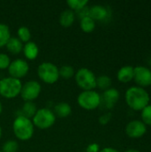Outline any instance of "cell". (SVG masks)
<instances>
[{"label": "cell", "instance_id": "1", "mask_svg": "<svg viewBox=\"0 0 151 152\" xmlns=\"http://www.w3.org/2000/svg\"><path fill=\"white\" fill-rule=\"evenodd\" d=\"M125 102L133 110H142L150 104V97L149 93L140 86H132L125 92Z\"/></svg>", "mask_w": 151, "mask_h": 152}, {"label": "cell", "instance_id": "2", "mask_svg": "<svg viewBox=\"0 0 151 152\" xmlns=\"http://www.w3.org/2000/svg\"><path fill=\"white\" fill-rule=\"evenodd\" d=\"M34 125L31 119L19 115L12 123V131L15 137L20 141H28L34 134Z\"/></svg>", "mask_w": 151, "mask_h": 152}, {"label": "cell", "instance_id": "3", "mask_svg": "<svg viewBox=\"0 0 151 152\" xmlns=\"http://www.w3.org/2000/svg\"><path fill=\"white\" fill-rule=\"evenodd\" d=\"M22 83L20 79L6 77L0 80V95L5 99H13L20 94Z\"/></svg>", "mask_w": 151, "mask_h": 152}, {"label": "cell", "instance_id": "4", "mask_svg": "<svg viewBox=\"0 0 151 152\" xmlns=\"http://www.w3.org/2000/svg\"><path fill=\"white\" fill-rule=\"evenodd\" d=\"M56 121V116L53 110L47 108H42L37 110L35 116L32 118L34 126L41 130H46L51 128Z\"/></svg>", "mask_w": 151, "mask_h": 152}, {"label": "cell", "instance_id": "5", "mask_svg": "<svg viewBox=\"0 0 151 152\" xmlns=\"http://www.w3.org/2000/svg\"><path fill=\"white\" fill-rule=\"evenodd\" d=\"M96 78L94 73L87 68H81L75 73L76 83L83 91L93 90L96 87Z\"/></svg>", "mask_w": 151, "mask_h": 152}, {"label": "cell", "instance_id": "6", "mask_svg": "<svg viewBox=\"0 0 151 152\" xmlns=\"http://www.w3.org/2000/svg\"><path fill=\"white\" fill-rule=\"evenodd\" d=\"M77 100L79 107L85 110H93L101 106V95L94 90L82 91Z\"/></svg>", "mask_w": 151, "mask_h": 152}, {"label": "cell", "instance_id": "7", "mask_svg": "<svg viewBox=\"0 0 151 152\" xmlns=\"http://www.w3.org/2000/svg\"><path fill=\"white\" fill-rule=\"evenodd\" d=\"M37 76L45 84H54L60 78L59 68L52 62H43L37 68Z\"/></svg>", "mask_w": 151, "mask_h": 152}, {"label": "cell", "instance_id": "8", "mask_svg": "<svg viewBox=\"0 0 151 152\" xmlns=\"http://www.w3.org/2000/svg\"><path fill=\"white\" fill-rule=\"evenodd\" d=\"M41 90V85L37 81L30 80L22 85L20 95L24 102H34L40 95Z\"/></svg>", "mask_w": 151, "mask_h": 152}, {"label": "cell", "instance_id": "9", "mask_svg": "<svg viewBox=\"0 0 151 152\" xmlns=\"http://www.w3.org/2000/svg\"><path fill=\"white\" fill-rule=\"evenodd\" d=\"M7 69L10 74V77L20 80V78L24 77L28 74L29 70V66L25 60L16 59L11 61Z\"/></svg>", "mask_w": 151, "mask_h": 152}, {"label": "cell", "instance_id": "10", "mask_svg": "<svg viewBox=\"0 0 151 152\" xmlns=\"http://www.w3.org/2000/svg\"><path fill=\"white\" fill-rule=\"evenodd\" d=\"M133 79L135 83L142 88L151 86V70L144 66L134 67Z\"/></svg>", "mask_w": 151, "mask_h": 152}, {"label": "cell", "instance_id": "11", "mask_svg": "<svg viewBox=\"0 0 151 152\" xmlns=\"http://www.w3.org/2000/svg\"><path fill=\"white\" fill-rule=\"evenodd\" d=\"M147 133V126L141 120L130 121L125 126V134L128 137L138 139Z\"/></svg>", "mask_w": 151, "mask_h": 152}, {"label": "cell", "instance_id": "12", "mask_svg": "<svg viewBox=\"0 0 151 152\" xmlns=\"http://www.w3.org/2000/svg\"><path fill=\"white\" fill-rule=\"evenodd\" d=\"M119 91L116 88H109L104 91L102 95H101V105L105 107V109H112L119 100Z\"/></svg>", "mask_w": 151, "mask_h": 152}, {"label": "cell", "instance_id": "13", "mask_svg": "<svg viewBox=\"0 0 151 152\" xmlns=\"http://www.w3.org/2000/svg\"><path fill=\"white\" fill-rule=\"evenodd\" d=\"M89 17L94 21H106L109 19L110 12L107 7L101 4H95L89 7Z\"/></svg>", "mask_w": 151, "mask_h": 152}, {"label": "cell", "instance_id": "14", "mask_svg": "<svg viewBox=\"0 0 151 152\" xmlns=\"http://www.w3.org/2000/svg\"><path fill=\"white\" fill-rule=\"evenodd\" d=\"M23 54L26 57V59L29 61H34L35 59L37 58L38 53H39V49L37 45L35 42L29 41L23 45V49H22Z\"/></svg>", "mask_w": 151, "mask_h": 152}, {"label": "cell", "instance_id": "15", "mask_svg": "<svg viewBox=\"0 0 151 152\" xmlns=\"http://www.w3.org/2000/svg\"><path fill=\"white\" fill-rule=\"evenodd\" d=\"M134 76V67L127 65L122 67L117 74V79L122 83H128L133 79Z\"/></svg>", "mask_w": 151, "mask_h": 152}, {"label": "cell", "instance_id": "16", "mask_svg": "<svg viewBox=\"0 0 151 152\" xmlns=\"http://www.w3.org/2000/svg\"><path fill=\"white\" fill-rule=\"evenodd\" d=\"M75 20H76L75 12L70 9H69V10H64L61 13L59 18V22L63 28H69L70 26H72Z\"/></svg>", "mask_w": 151, "mask_h": 152}, {"label": "cell", "instance_id": "17", "mask_svg": "<svg viewBox=\"0 0 151 152\" xmlns=\"http://www.w3.org/2000/svg\"><path fill=\"white\" fill-rule=\"evenodd\" d=\"M5 46H6L8 52H10L11 53H12V54H19L20 53L22 52L23 43L18 37H11V38L7 42Z\"/></svg>", "mask_w": 151, "mask_h": 152}, {"label": "cell", "instance_id": "18", "mask_svg": "<svg viewBox=\"0 0 151 152\" xmlns=\"http://www.w3.org/2000/svg\"><path fill=\"white\" fill-rule=\"evenodd\" d=\"M72 112V108L68 102H60L54 107L53 113L59 118H67Z\"/></svg>", "mask_w": 151, "mask_h": 152}, {"label": "cell", "instance_id": "19", "mask_svg": "<svg viewBox=\"0 0 151 152\" xmlns=\"http://www.w3.org/2000/svg\"><path fill=\"white\" fill-rule=\"evenodd\" d=\"M36 111H37L36 105L33 102H25L21 109V112H22L21 115L31 119L35 116Z\"/></svg>", "mask_w": 151, "mask_h": 152}, {"label": "cell", "instance_id": "20", "mask_svg": "<svg viewBox=\"0 0 151 152\" xmlns=\"http://www.w3.org/2000/svg\"><path fill=\"white\" fill-rule=\"evenodd\" d=\"M11 38V31L9 27L4 23H0V48L6 45Z\"/></svg>", "mask_w": 151, "mask_h": 152}, {"label": "cell", "instance_id": "21", "mask_svg": "<svg viewBox=\"0 0 151 152\" xmlns=\"http://www.w3.org/2000/svg\"><path fill=\"white\" fill-rule=\"evenodd\" d=\"M95 21L89 16L80 20V28L85 33H91L95 28Z\"/></svg>", "mask_w": 151, "mask_h": 152}, {"label": "cell", "instance_id": "22", "mask_svg": "<svg viewBox=\"0 0 151 152\" xmlns=\"http://www.w3.org/2000/svg\"><path fill=\"white\" fill-rule=\"evenodd\" d=\"M111 84H112L111 78L107 75H101L96 78V87L101 90L104 91L108 90L109 88H110Z\"/></svg>", "mask_w": 151, "mask_h": 152}, {"label": "cell", "instance_id": "23", "mask_svg": "<svg viewBox=\"0 0 151 152\" xmlns=\"http://www.w3.org/2000/svg\"><path fill=\"white\" fill-rule=\"evenodd\" d=\"M75 69L72 66L69 65H63L59 69V75L60 77H62L63 79L69 80L72 77L75 76Z\"/></svg>", "mask_w": 151, "mask_h": 152}, {"label": "cell", "instance_id": "24", "mask_svg": "<svg viewBox=\"0 0 151 152\" xmlns=\"http://www.w3.org/2000/svg\"><path fill=\"white\" fill-rule=\"evenodd\" d=\"M17 35H18V38L22 42V43H28L30 41L31 38V32L29 30V28L26 26H21L18 28L17 31Z\"/></svg>", "mask_w": 151, "mask_h": 152}, {"label": "cell", "instance_id": "25", "mask_svg": "<svg viewBox=\"0 0 151 152\" xmlns=\"http://www.w3.org/2000/svg\"><path fill=\"white\" fill-rule=\"evenodd\" d=\"M67 4L69 5V7L70 8L71 11L77 12V11L87 6L88 1L87 0H68Z\"/></svg>", "mask_w": 151, "mask_h": 152}, {"label": "cell", "instance_id": "26", "mask_svg": "<svg viewBox=\"0 0 151 152\" xmlns=\"http://www.w3.org/2000/svg\"><path fill=\"white\" fill-rule=\"evenodd\" d=\"M19 150V144L15 140L6 141L2 147V152H17Z\"/></svg>", "mask_w": 151, "mask_h": 152}, {"label": "cell", "instance_id": "27", "mask_svg": "<svg viewBox=\"0 0 151 152\" xmlns=\"http://www.w3.org/2000/svg\"><path fill=\"white\" fill-rule=\"evenodd\" d=\"M142 119L146 126H151V104L142 110Z\"/></svg>", "mask_w": 151, "mask_h": 152}, {"label": "cell", "instance_id": "28", "mask_svg": "<svg viewBox=\"0 0 151 152\" xmlns=\"http://www.w3.org/2000/svg\"><path fill=\"white\" fill-rule=\"evenodd\" d=\"M11 63V60L6 53H0V69H8Z\"/></svg>", "mask_w": 151, "mask_h": 152}, {"label": "cell", "instance_id": "29", "mask_svg": "<svg viewBox=\"0 0 151 152\" xmlns=\"http://www.w3.org/2000/svg\"><path fill=\"white\" fill-rule=\"evenodd\" d=\"M75 12L76 16H77L81 20V19H83L85 17L89 16V7L85 6V7H84V8H82V9L77 11V12Z\"/></svg>", "mask_w": 151, "mask_h": 152}, {"label": "cell", "instance_id": "30", "mask_svg": "<svg viewBox=\"0 0 151 152\" xmlns=\"http://www.w3.org/2000/svg\"><path fill=\"white\" fill-rule=\"evenodd\" d=\"M111 118H112L111 113H109V112L105 113V114L101 115V116L99 118V123H100L101 125H102V126H105V125H107V124L110 121Z\"/></svg>", "mask_w": 151, "mask_h": 152}, {"label": "cell", "instance_id": "31", "mask_svg": "<svg viewBox=\"0 0 151 152\" xmlns=\"http://www.w3.org/2000/svg\"><path fill=\"white\" fill-rule=\"evenodd\" d=\"M100 151H101L100 146L97 143H92V144L88 145V147L86 149V152H99Z\"/></svg>", "mask_w": 151, "mask_h": 152}, {"label": "cell", "instance_id": "32", "mask_svg": "<svg viewBox=\"0 0 151 152\" xmlns=\"http://www.w3.org/2000/svg\"><path fill=\"white\" fill-rule=\"evenodd\" d=\"M99 152H119L117 150L114 149V148H111V147H107V148H104V149H101Z\"/></svg>", "mask_w": 151, "mask_h": 152}, {"label": "cell", "instance_id": "33", "mask_svg": "<svg viewBox=\"0 0 151 152\" xmlns=\"http://www.w3.org/2000/svg\"><path fill=\"white\" fill-rule=\"evenodd\" d=\"M125 152H141V151H138V150H135V149H130V150L126 151Z\"/></svg>", "mask_w": 151, "mask_h": 152}, {"label": "cell", "instance_id": "34", "mask_svg": "<svg viewBox=\"0 0 151 152\" xmlns=\"http://www.w3.org/2000/svg\"><path fill=\"white\" fill-rule=\"evenodd\" d=\"M2 111H3V105H2V103L0 102V115L2 114Z\"/></svg>", "mask_w": 151, "mask_h": 152}, {"label": "cell", "instance_id": "35", "mask_svg": "<svg viewBox=\"0 0 151 152\" xmlns=\"http://www.w3.org/2000/svg\"><path fill=\"white\" fill-rule=\"evenodd\" d=\"M1 136H2V128H1V126H0V139H1Z\"/></svg>", "mask_w": 151, "mask_h": 152}, {"label": "cell", "instance_id": "36", "mask_svg": "<svg viewBox=\"0 0 151 152\" xmlns=\"http://www.w3.org/2000/svg\"><path fill=\"white\" fill-rule=\"evenodd\" d=\"M0 152H2V151H0Z\"/></svg>", "mask_w": 151, "mask_h": 152}]
</instances>
